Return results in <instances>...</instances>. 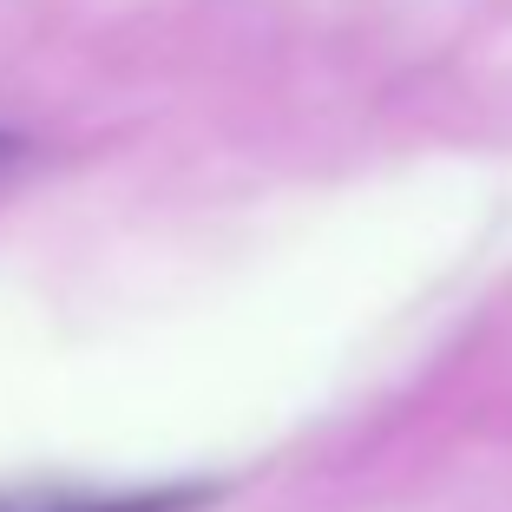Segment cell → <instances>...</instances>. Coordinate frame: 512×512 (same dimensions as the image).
<instances>
[{
	"label": "cell",
	"instance_id": "6da1fadb",
	"mask_svg": "<svg viewBox=\"0 0 512 512\" xmlns=\"http://www.w3.org/2000/svg\"><path fill=\"white\" fill-rule=\"evenodd\" d=\"M204 486H158V493H0V512H191Z\"/></svg>",
	"mask_w": 512,
	"mask_h": 512
},
{
	"label": "cell",
	"instance_id": "7a4b0ae2",
	"mask_svg": "<svg viewBox=\"0 0 512 512\" xmlns=\"http://www.w3.org/2000/svg\"><path fill=\"white\" fill-rule=\"evenodd\" d=\"M0 158H14V138H0Z\"/></svg>",
	"mask_w": 512,
	"mask_h": 512
}]
</instances>
